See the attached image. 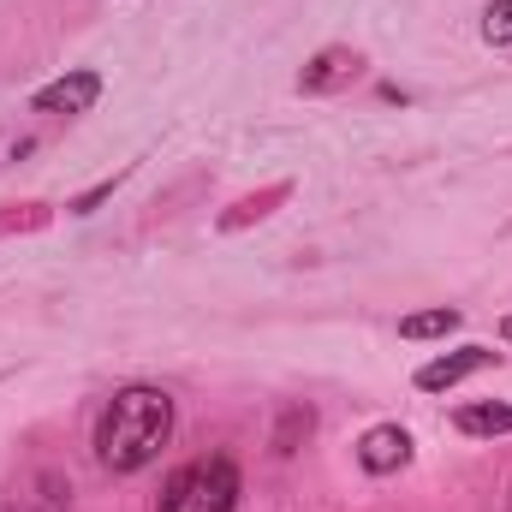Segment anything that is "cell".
I'll list each match as a JSON object with an SVG mask.
<instances>
[{"instance_id":"cell-1","label":"cell","mask_w":512,"mask_h":512,"mask_svg":"<svg viewBox=\"0 0 512 512\" xmlns=\"http://www.w3.org/2000/svg\"><path fill=\"white\" fill-rule=\"evenodd\" d=\"M167 441H173V399L149 382L120 387L96 417V459L114 477H131V471L155 465Z\"/></svg>"},{"instance_id":"cell-2","label":"cell","mask_w":512,"mask_h":512,"mask_svg":"<svg viewBox=\"0 0 512 512\" xmlns=\"http://www.w3.org/2000/svg\"><path fill=\"white\" fill-rule=\"evenodd\" d=\"M233 507H239V465L227 453H209V459H191L167 477L155 512H233Z\"/></svg>"},{"instance_id":"cell-3","label":"cell","mask_w":512,"mask_h":512,"mask_svg":"<svg viewBox=\"0 0 512 512\" xmlns=\"http://www.w3.org/2000/svg\"><path fill=\"white\" fill-rule=\"evenodd\" d=\"M102 96V72H66L54 84H42L30 96V114H48V120H72V114H90Z\"/></svg>"},{"instance_id":"cell-4","label":"cell","mask_w":512,"mask_h":512,"mask_svg":"<svg viewBox=\"0 0 512 512\" xmlns=\"http://www.w3.org/2000/svg\"><path fill=\"white\" fill-rule=\"evenodd\" d=\"M489 364H501V352H489V346H459V352L429 358V364L417 370V387H423V393H447V387H459L465 376H477V370H489Z\"/></svg>"},{"instance_id":"cell-5","label":"cell","mask_w":512,"mask_h":512,"mask_svg":"<svg viewBox=\"0 0 512 512\" xmlns=\"http://www.w3.org/2000/svg\"><path fill=\"white\" fill-rule=\"evenodd\" d=\"M358 465H364L370 477H393V471H405V465H411V435H405L399 423H376V429H364V441H358Z\"/></svg>"},{"instance_id":"cell-6","label":"cell","mask_w":512,"mask_h":512,"mask_svg":"<svg viewBox=\"0 0 512 512\" xmlns=\"http://www.w3.org/2000/svg\"><path fill=\"white\" fill-rule=\"evenodd\" d=\"M358 66H364V54H358V48H322V54L298 72V96H328V90L352 84V78H358Z\"/></svg>"},{"instance_id":"cell-7","label":"cell","mask_w":512,"mask_h":512,"mask_svg":"<svg viewBox=\"0 0 512 512\" xmlns=\"http://www.w3.org/2000/svg\"><path fill=\"white\" fill-rule=\"evenodd\" d=\"M453 429H459V435H477V441L512 435V405H495V399H483V405H459V411H453Z\"/></svg>"},{"instance_id":"cell-8","label":"cell","mask_w":512,"mask_h":512,"mask_svg":"<svg viewBox=\"0 0 512 512\" xmlns=\"http://www.w3.org/2000/svg\"><path fill=\"white\" fill-rule=\"evenodd\" d=\"M459 328V310L453 304H435V310H411L399 316V340H447Z\"/></svg>"},{"instance_id":"cell-9","label":"cell","mask_w":512,"mask_h":512,"mask_svg":"<svg viewBox=\"0 0 512 512\" xmlns=\"http://www.w3.org/2000/svg\"><path fill=\"white\" fill-rule=\"evenodd\" d=\"M292 197V185H268L262 197H245V203H233L227 215H221V233H239V227H251V221H262L274 203H286Z\"/></svg>"},{"instance_id":"cell-10","label":"cell","mask_w":512,"mask_h":512,"mask_svg":"<svg viewBox=\"0 0 512 512\" xmlns=\"http://www.w3.org/2000/svg\"><path fill=\"white\" fill-rule=\"evenodd\" d=\"M310 429H316L310 405H286V411H280V423H274V453H280V459H292V453H298V441H304Z\"/></svg>"},{"instance_id":"cell-11","label":"cell","mask_w":512,"mask_h":512,"mask_svg":"<svg viewBox=\"0 0 512 512\" xmlns=\"http://www.w3.org/2000/svg\"><path fill=\"white\" fill-rule=\"evenodd\" d=\"M483 36H489L495 48H507L512 42V0H489V12H483Z\"/></svg>"},{"instance_id":"cell-12","label":"cell","mask_w":512,"mask_h":512,"mask_svg":"<svg viewBox=\"0 0 512 512\" xmlns=\"http://www.w3.org/2000/svg\"><path fill=\"white\" fill-rule=\"evenodd\" d=\"M120 179H126V173H114V179H102V185H90V191H84V197L72 203V215H90V209H96L102 197H114V191H120Z\"/></svg>"},{"instance_id":"cell-13","label":"cell","mask_w":512,"mask_h":512,"mask_svg":"<svg viewBox=\"0 0 512 512\" xmlns=\"http://www.w3.org/2000/svg\"><path fill=\"white\" fill-rule=\"evenodd\" d=\"M501 340L512 346V316H501Z\"/></svg>"}]
</instances>
